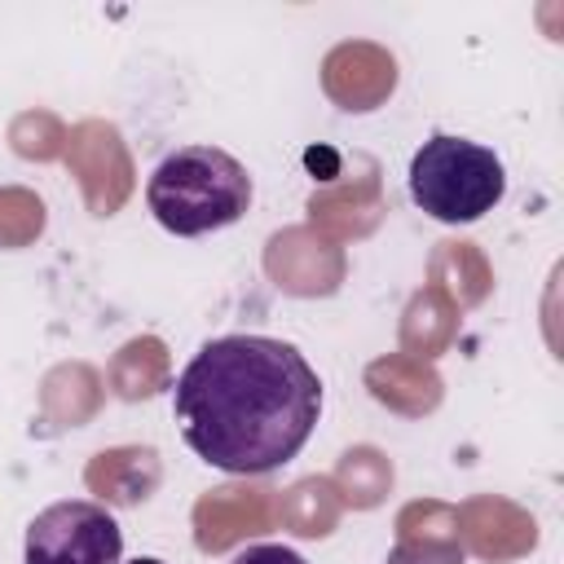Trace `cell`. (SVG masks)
<instances>
[{
    "mask_svg": "<svg viewBox=\"0 0 564 564\" xmlns=\"http://www.w3.org/2000/svg\"><path fill=\"white\" fill-rule=\"evenodd\" d=\"M172 419L207 467L264 476L308 445L322 419V379L286 339L220 335L176 375Z\"/></svg>",
    "mask_w": 564,
    "mask_h": 564,
    "instance_id": "1",
    "label": "cell"
},
{
    "mask_svg": "<svg viewBox=\"0 0 564 564\" xmlns=\"http://www.w3.org/2000/svg\"><path fill=\"white\" fill-rule=\"evenodd\" d=\"M251 194L256 189L247 167L220 145H176L154 163L145 181V203L154 220L176 238L238 225L251 207Z\"/></svg>",
    "mask_w": 564,
    "mask_h": 564,
    "instance_id": "2",
    "label": "cell"
},
{
    "mask_svg": "<svg viewBox=\"0 0 564 564\" xmlns=\"http://www.w3.org/2000/svg\"><path fill=\"white\" fill-rule=\"evenodd\" d=\"M123 529L119 520L88 498H66L44 507L26 524V564H119Z\"/></svg>",
    "mask_w": 564,
    "mask_h": 564,
    "instance_id": "4",
    "label": "cell"
},
{
    "mask_svg": "<svg viewBox=\"0 0 564 564\" xmlns=\"http://www.w3.org/2000/svg\"><path fill=\"white\" fill-rule=\"evenodd\" d=\"M229 564H308V560L282 542H256V546H242Z\"/></svg>",
    "mask_w": 564,
    "mask_h": 564,
    "instance_id": "5",
    "label": "cell"
},
{
    "mask_svg": "<svg viewBox=\"0 0 564 564\" xmlns=\"http://www.w3.org/2000/svg\"><path fill=\"white\" fill-rule=\"evenodd\" d=\"M410 198L441 225H476L507 198L502 159L467 137L432 132L410 159Z\"/></svg>",
    "mask_w": 564,
    "mask_h": 564,
    "instance_id": "3",
    "label": "cell"
},
{
    "mask_svg": "<svg viewBox=\"0 0 564 564\" xmlns=\"http://www.w3.org/2000/svg\"><path fill=\"white\" fill-rule=\"evenodd\" d=\"M128 564H163V560H154V555H137V560H128Z\"/></svg>",
    "mask_w": 564,
    "mask_h": 564,
    "instance_id": "6",
    "label": "cell"
}]
</instances>
